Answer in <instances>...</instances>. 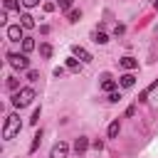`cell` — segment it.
I'll list each match as a JSON object with an SVG mask.
<instances>
[{"label": "cell", "instance_id": "obj_21", "mask_svg": "<svg viewBox=\"0 0 158 158\" xmlns=\"http://www.w3.org/2000/svg\"><path fill=\"white\" fill-rule=\"evenodd\" d=\"M37 121H40V106L32 111V118H30V123H32V126H37Z\"/></svg>", "mask_w": 158, "mask_h": 158}, {"label": "cell", "instance_id": "obj_28", "mask_svg": "<svg viewBox=\"0 0 158 158\" xmlns=\"http://www.w3.org/2000/svg\"><path fill=\"white\" fill-rule=\"evenodd\" d=\"M52 74H54V77H62V74H64V67H54V72H52Z\"/></svg>", "mask_w": 158, "mask_h": 158}, {"label": "cell", "instance_id": "obj_22", "mask_svg": "<svg viewBox=\"0 0 158 158\" xmlns=\"http://www.w3.org/2000/svg\"><path fill=\"white\" fill-rule=\"evenodd\" d=\"M72 2L74 0H59V10H72Z\"/></svg>", "mask_w": 158, "mask_h": 158}, {"label": "cell", "instance_id": "obj_27", "mask_svg": "<svg viewBox=\"0 0 158 158\" xmlns=\"http://www.w3.org/2000/svg\"><path fill=\"white\" fill-rule=\"evenodd\" d=\"M114 32H116V35H123V32H126V27H123V25H116V27H114Z\"/></svg>", "mask_w": 158, "mask_h": 158}, {"label": "cell", "instance_id": "obj_13", "mask_svg": "<svg viewBox=\"0 0 158 158\" xmlns=\"http://www.w3.org/2000/svg\"><path fill=\"white\" fill-rule=\"evenodd\" d=\"M67 69H69V72H79V69H81V62H79L77 57H69V59H67Z\"/></svg>", "mask_w": 158, "mask_h": 158}, {"label": "cell", "instance_id": "obj_3", "mask_svg": "<svg viewBox=\"0 0 158 158\" xmlns=\"http://www.w3.org/2000/svg\"><path fill=\"white\" fill-rule=\"evenodd\" d=\"M7 64L22 72V69L30 67V59H27V54H15V52H10V54H7Z\"/></svg>", "mask_w": 158, "mask_h": 158}, {"label": "cell", "instance_id": "obj_20", "mask_svg": "<svg viewBox=\"0 0 158 158\" xmlns=\"http://www.w3.org/2000/svg\"><path fill=\"white\" fill-rule=\"evenodd\" d=\"M17 86H20V84H17V79H15V77H10V79H7V89L17 91Z\"/></svg>", "mask_w": 158, "mask_h": 158}, {"label": "cell", "instance_id": "obj_7", "mask_svg": "<svg viewBox=\"0 0 158 158\" xmlns=\"http://www.w3.org/2000/svg\"><path fill=\"white\" fill-rule=\"evenodd\" d=\"M101 89L111 94V91H116V81H114V79H111L109 74H104V77H101Z\"/></svg>", "mask_w": 158, "mask_h": 158}, {"label": "cell", "instance_id": "obj_16", "mask_svg": "<svg viewBox=\"0 0 158 158\" xmlns=\"http://www.w3.org/2000/svg\"><path fill=\"white\" fill-rule=\"evenodd\" d=\"M94 42H96V44H106V42H109V35H106V32H94Z\"/></svg>", "mask_w": 158, "mask_h": 158}, {"label": "cell", "instance_id": "obj_15", "mask_svg": "<svg viewBox=\"0 0 158 158\" xmlns=\"http://www.w3.org/2000/svg\"><path fill=\"white\" fill-rule=\"evenodd\" d=\"M67 20H69V22H79V20H81V10H77V7H72V10L67 12Z\"/></svg>", "mask_w": 158, "mask_h": 158}, {"label": "cell", "instance_id": "obj_4", "mask_svg": "<svg viewBox=\"0 0 158 158\" xmlns=\"http://www.w3.org/2000/svg\"><path fill=\"white\" fill-rule=\"evenodd\" d=\"M67 153H69V143L59 141V143H54V146H52V151H49V158H67Z\"/></svg>", "mask_w": 158, "mask_h": 158}, {"label": "cell", "instance_id": "obj_6", "mask_svg": "<svg viewBox=\"0 0 158 158\" xmlns=\"http://www.w3.org/2000/svg\"><path fill=\"white\" fill-rule=\"evenodd\" d=\"M22 30H25L22 25H10V27H7V37H10L12 42H20V40H25Z\"/></svg>", "mask_w": 158, "mask_h": 158}, {"label": "cell", "instance_id": "obj_29", "mask_svg": "<svg viewBox=\"0 0 158 158\" xmlns=\"http://www.w3.org/2000/svg\"><path fill=\"white\" fill-rule=\"evenodd\" d=\"M153 5H156V10H158V0H153Z\"/></svg>", "mask_w": 158, "mask_h": 158}, {"label": "cell", "instance_id": "obj_14", "mask_svg": "<svg viewBox=\"0 0 158 158\" xmlns=\"http://www.w3.org/2000/svg\"><path fill=\"white\" fill-rule=\"evenodd\" d=\"M118 133H121V123L118 121H111L109 123V138H116Z\"/></svg>", "mask_w": 158, "mask_h": 158}, {"label": "cell", "instance_id": "obj_12", "mask_svg": "<svg viewBox=\"0 0 158 158\" xmlns=\"http://www.w3.org/2000/svg\"><path fill=\"white\" fill-rule=\"evenodd\" d=\"M32 49H35V40L32 37H25L22 40V54H30Z\"/></svg>", "mask_w": 158, "mask_h": 158}, {"label": "cell", "instance_id": "obj_23", "mask_svg": "<svg viewBox=\"0 0 158 158\" xmlns=\"http://www.w3.org/2000/svg\"><path fill=\"white\" fill-rule=\"evenodd\" d=\"M27 79H30V81L40 79V72H37V69H30V72H27Z\"/></svg>", "mask_w": 158, "mask_h": 158}, {"label": "cell", "instance_id": "obj_11", "mask_svg": "<svg viewBox=\"0 0 158 158\" xmlns=\"http://www.w3.org/2000/svg\"><path fill=\"white\" fill-rule=\"evenodd\" d=\"M20 25H22L25 30H32V27H35V17H32V15H27V12H25V15H20Z\"/></svg>", "mask_w": 158, "mask_h": 158}, {"label": "cell", "instance_id": "obj_24", "mask_svg": "<svg viewBox=\"0 0 158 158\" xmlns=\"http://www.w3.org/2000/svg\"><path fill=\"white\" fill-rule=\"evenodd\" d=\"M118 99H121L118 91H111V94H109V101H111V104H118Z\"/></svg>", "mask_w": 158, "mask_h": 158}, {"label": "cell", "instance_id": "obj_8", "mask_svg": "<svg viewBox=\"0 0 158 158\" xmlns=\"http://www.w3.org/2000/svg\"><path fill=\"white\" fill-rule=\"evenodd\" d=\"M118 64H121L123 69H128V72H131V69H136V67H138V59H133V57H121V59H118Z\"/></svg>", "mask_w": 158, "mask_h": 158}, {"label": "cell", "instance_id": "obj_2", "mask_svg": "<svg viewBox=\"0 0 158 158\" xmlns=\"http://www.w3.org/2000/svg\"><path fill=\"white\" fill-rule=\"evenodd\" d=\"M32 99H35V91H32L30 86H25V89H20V91L12 94V106H15V109H25V106L32 104Z\"/></svg>", "mask_w": 158, "mask_h": 158}, {"label": "cell", "instance_id": "obj_26", "mask_svg": "<svg viewBox=\"0 0 158 158\" xmlns=\"http://www.w3.org/2000/svg\"><path fill=\"white\" fill-rule=\"evenodd\" d=\"M91 146H94V148H96V151H101V148H104V141H101V138H96V141H94V143H91Z\"/></svg>", "mask_w": 158, "mask_h": 158}, {"label": "cell", "instance_id": "obj_1", "mask_svg": "<svg viewBox=\"0 0 158 158\" xmlns=\"http://www.w3.org/2000/svg\"><path fill=\"white\" fill-rule=\"evenodd\" d=\"M20 128H22V123H20V116H17V114H10V116L5 118V128H2V138H5V141H10V138H15V136L20 133Z\"/></svg>", "mask_w": 158, "mask_h": 158}, {"label": "cell", "instance_id": "obj_9", "mask_svg": "<svg viewBox=\"0 0 158 158\" xmlns=\"http://www.w3.org/2000/svg\"><path fill=\"white\" fill-rule=\"evenodd\" d=\"M86 148H89V138H86V136H79V138L74 141V151H77V153H84Z\"/></svg>", "mask_w": 158, "mask_h": 158}, {"label": "cell", "instance_id": "obj_19", "mask_svg": "<svg viewBox=\"0 0 158 158\" xmlns=\"http://www.w3.org/2000/svg\"><path fill=\"white\" fill-rule=\"evenodd\" d=\"M40 54H42V57H52V44L42 42V44H40Z\"/></svg>", "mask_w": 158, "mask_h": 158}, {"label": "cell", "instance_id": "obj_10", "mask_svg": "<svg viewBox=\"0 0 158 158\" xmlns=\"http://www.w3.org/2000/svg\"><path fill=\"white\" fill-rule=\"evenodd\" d=\"M118 84H121V86H123V89H131V86H133V84H136V77H133V74H131V72H128V74H123V77H121V79H118Z\"/></svg>", "mask_w": 158, "mask_h": 158}, {"label": "cell", "instance_id": "obj_5", "mask_svg": "<svg viewBox=\"0 0 158 158\" xmlns=\"http://www.w3.org/2000/svg\"><path fill=\"white\" fill-rule=\"evenodd\" d=\"M72 54H74L81 64H89V62H91V54H89L84 47H79V44H74V47H72Z\"/></svg>", "mask_w": 158, "mask_h": 158}, {"label": "cell", "instance_id": "obj_17", "mask_svg": "<svg viewBox=\"0 0 158 158\" xmlns=\"http://www.w3.org/2000/svg\"><path fill=\"white\" fill-rule=\"evenodd\" d=\"M40 141H42V128L35 133V138H32V146H30V153H35L37 151V146H40Z\"/></svg>", "mask_w": 158, "mask_h": 158}, {"label": "cell", "instance_id": "obj_25", "mask_svg": "<svg viewBox=\"0 0 158 158\" xmlns=\"http://www.w3.org/2000/svg\"><path fill=\"white\" fill-rule=\"evenodd\" d=\"M22 5H25V7H37L40 0H22Z\"/></svg>", "mask_w": 158, "mask_h": 158}, {"label": "cell", "instance_id": "obj_18", "mask_svg": "<svg viewBox=\"0 0 158 158\" xmlns=\"http://www.w3.org/2000/svg\"><path fill=\"white\" fill-rule=\"evenodd\" d=\"M20 2H22V0H2L5 10H20Z\"/></svg>", "mask_w": 158, "mask_h": 158}]
</instances>
